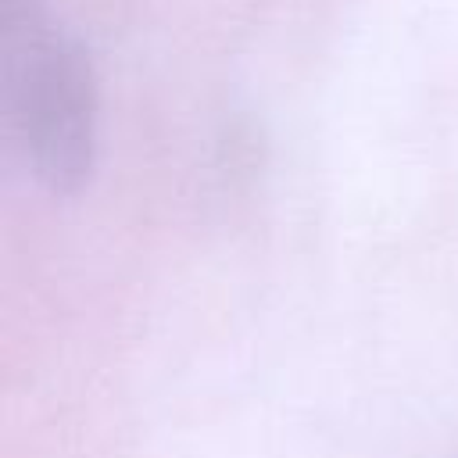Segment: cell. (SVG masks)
I'll list each match as a JSON object with an SVG mask.
<instances>
[{
  "label": "cell",
  "instance_id": "obj_1",
  "mask_svg": "<svg viewBox=\"0 0 458 458\" xmlns=\"http://www.w3.org/2000/svg\"><path fill=\"white\" fill-rule=\"evenodd\" d=\"M0 122L29 175L75 197L97 161V79L43 0H0Z\"/></svg>",
  "mask_w": 458,
  "mask_h": 458
}]
</instances>
